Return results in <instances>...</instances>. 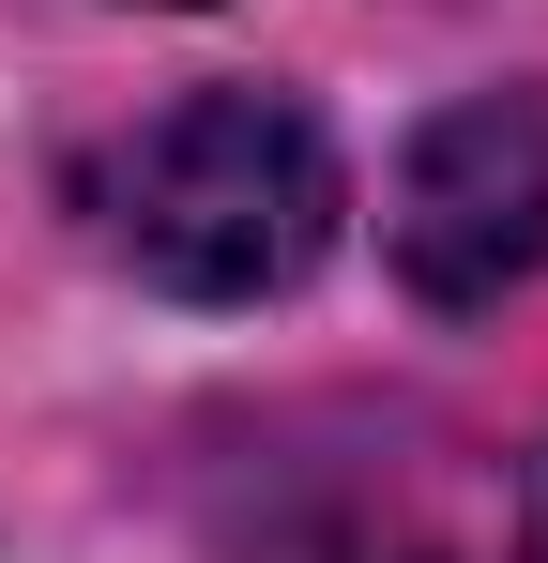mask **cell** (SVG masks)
I'll use <instances>...</instances> for the list:
<instances>
[{
	"mask_svg": "<svg viewBox=\"0 0 548 563\" xmlns=\"http://www.w3.org/2000/svg\"><path fill=\"white\" fill-rule=\"evenodd\" d=\"M77 229L168 305H274L336 260V213H351V168L320 137L305 92H260V77H213V92L153 107L122 137L77 153Z\"/></svg>",
	"mask_w": 548,
	"mask_h": 563,
	"instance_id": "obj_1",
	"label": "cell"
},
{
	"mask_svg": "<svg viewBox=\"0 0 548 563\" xmlns=\"http://www.w3.org/2000/svg\"><path fill=\"white\" fill-rule=\"evenodd\" d=\"M381 260L412 305H503L548 275V92H457L442 122H412L396 184H381Z\"/></svg>",
	"mask_w": 548,
	"mask_h": 563,
	"instance_id": "obj_2",
	"label": "cell"
},
{
	"mask_svg": "<svg viewBox=\"0 0 548 563\" xmlns=\"http://www.w3.org/2000/svg\"><path fill=\"white\" fill-rule=\"evenodd\" d=\"M518 549L548 563V457H534V503H518Z\"/></svg>",
	"mask_w": 548,
	"mask_h": 563,
	"instance_id": "obj_3",
	"label": "cell"
},
{
	"mask_svg": "<svg viewBox=\"0 0 548 563\" xmlns=\"http://www.w3.org/2000/svg\"><path fill=\"white\" fill-rule=\"evenodd\" d=\"M168 15H198V0H168Z\"/></svg>",
	"mask_w": 548,
	"mask_h": 563,
	"instance_id": "obj_4",
	"label": "cell"
}]
</instances>
